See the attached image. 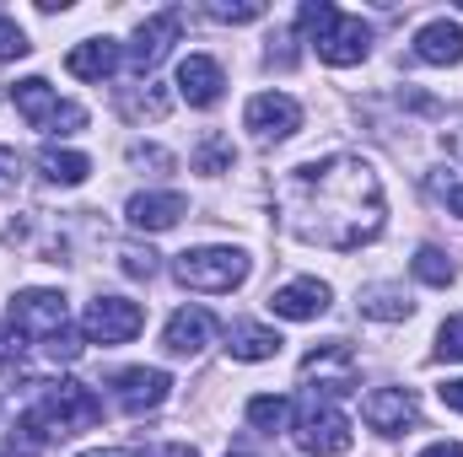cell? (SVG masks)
Wrapping results in <instances>:
<instances>
[{"mask_svg": "<svg viewBox=\"0 0 463 457\" xmlns=\"http://www.w3.org/2000/svg\"><path fill=\"white\" fill-rule=\"evenodd\" d=\"M280 210L302 242H318L335 253H355V247L377 242L383 221H388L377 167L361 156H345V151L291 167L280 183Z\"/></svg>", "mask_w": 463, "mask_h": 457, "instance_id": "6da1fadb", "label": "cell"}, {"mask_svg": "<svg viewBox=\"0 0 463 457\" xmlns=\"http://www.w3.org/2000/svg\"><path fill=\"white\" fill-rule=\"evenodd\" d=\"M11 334L49 350L54 360H76L81 355V340L71 334V302L60 291H22V296H11Z\"/></svg>", "mask_w": 463, "mask_h": 457, "instance_id": "7a4b0ae2", "label": "cell"}, {"mask_svg": "<svg viewBox=\"0 0 463 457\" xmlns=\"http://www.w3.org/2000/svg\"><path fill=\"white\" fill-rule=\"evenodd\" d=\"M297 27L313 38V49H318L324 65H361V60L372 54V27H366L361 16H345V11L329 5V0H307V5L297 11Z\"/></svg>", "mask_w": 463, "mask_h": 457, "instance_id": "3957f363", "label": "cell"}, {"mask_svg": "<svg viewBox=\"0 0 463 457\" xmlns=\"http://www.w3.org/2000/svg\"><path fill=\"white\" fill-rule=\"evenodd\" d=\"M248 253L242 247H189V253H178V264H173V275H178V285L184 291H205V296H222V291H237L242 280H248Z\"/></svg>", "mask_w": 463, "mask_h": 457, "instance_id": "277c9868", "label": "cell"}, {"mask_svg": "<svg viewBox=\"0 0 463 457\" xmlns=\"http://www.w3.org/2000/svg\"><path fill=\"white\" fill-rule=\"evenodd\" d=\"M11 103H16V114L27 118L33 129H43V135H76V129L87 124V108L60 103V98H54V87H49L43 76L16 81V87H11Z\"/></svg>", "mask_w": 463, "mask_h": 457, "instance_id": "5b68a950", "label": "cell"}, {"mask_svg": "<svg viewBox=\"0 0 463 457\" xmlns=\"http://www.w3.org/2000/svg\"><path fill=\"white\" fill-rule=\"evenodd\" d=\"M291 436L307 457H340L350 452V420L335 409V398H307L291 420Z\"/></svg>", "mask_w": 463, "mask_h": 457, "instance_id": "8992f818", "label": "cell"}, {"mask_svg": "<svg viewBox=\"0 0 463 457\" xmlns=\"http://www.w3.org/2000/svg\"><path fill=\"white\" fill-rule=\"evenodd\" d=\"M140 329H146V312H140V302H129V296H98V302L87 307V318H81L87 344H129Z\"/></svg>", "mask_w": 463, "mask_h": 457, "instance_id": "52a82bcc", "label": "cell"}, {"mask_svg": "<svg viewBox=\"0 0 463 457\" xmlns=\"http://www.w3.org/2000/svg\"><path fill=\"white\" fill-rule=\"evenodd\" d=\"M302 382H318L324 398H345L350 387H355V355H350V344L329 340V344H318V350H307L302 355Z\"/></svg>", "mask_w": 463, "mask_h": 457, "instance_id": "ba28073f", "label": "cell"}, {"mask_svg": "<svg viewBox=\"0 0 463 457\" xmlns=\"http://www.w3.org/2000/svg\"><path fill=\"white\" fill-rule=\"evenodd\" d=\"M242 124H248L259 140H291V135L302 129V103L286 98V92H259V98H248Z\"/></svg>", "mask_w": 463, "mask_h": 457, "instance_id": "9c48e42d", "label": "cell"}, {"mask_svg": "<svg viewBox=\"0 0 463 457\" xmlns=\"http://www.w3.org/2000/svg\"><path fill=\"white\" fill-rule=\"evenodd\" d=\"M178 33H184V11H156V16H146L140 22V33H135V43L124 49V60H129V70H151V65H162L167 60V49L178 43Z\"/></svg>", "mask_w": 463, "mask_h": 457, "instance_id": "30bf717a", "label": "cell"}, {"mask_svg": "<svg viewBox=\"0 0 463 457\" xmlns=\"http://www.w3.org/2000/svg\"><path fill=\"white\" fill-rule=\"evenodd\" d=\"M167 393H173V377L156 371V366H129V371L114 377V398L124 415H151V409L167 404Z\"/></svg>", "mask_w": 463, "mask_h": 457, "instance_id": "8fae6325", "label": "cell"}, {"mask_svg": "<svg viewBox=\"0 0 463 457\" xmlns=\"http://www.w3.org/2000/svg\"><path fill=\"white\" fill-rule=\"evenodd\" d=\"M361 420H366L372 431H383V436H399V431H410V425L420 420V404H415L410 387H377V393H366Z\"/></svg>", "mask_w": 463, "mask_h": 457, "instance_id": "7c38bea8", "label": "cell"}, {"mask_svg": "<svg viewBox=\"0 0 463 457\" xmlns=\"http://www.w3.org/2000/svg\"><path fill=\"white\" fill-rule=\"evenodd\" d=\"M269 312L286 318V323H313V318L329 312V285L313 280V275H302V280H291V285H280L269 296Z\"/></svg>", "mask_w": 463, "mask_h": 457, "instance_id": "4fadbf2b", "label": "cell"}, {"mask_svg": "<svg viewBox=\"0 0 463 457\" xmlns=\"http://www.w3.org/2000/svg\"><path fill=\"white\" fill-rule=\"evenodd\" d=\"M222 87H227V76H222L216 60L189 54V60L178 65V98H184L189 108H216V103H222Z\"/></svg>", "mask_w": 463, "mask_h": 457, "instance_id": "5bb4252c", "label": "cell"}, {"mask_svg": "<svg viewBox=\"0 0 463 457\" xmlns=\"http://www.w3.org/2000/svg\"><path fill=\"white\" fill-rule=\"evenodd\" d=\"M211 312L205 307H184V312H173L167 318V329H162V350L167 355H184V360H194L205 344H211Z\"/></svg>", "mask_w": 463, "mask_h": 457, "instance_id": "9a60e30c", "label": "cell"}, {"mask_svg": "<svg viewBox=\"0 0 463 457\" xmlns=\"http://www.w3.org/2000/svg\"><path fill=\"white\" fill-rule=\"evenodd\" d=\"M184 216H189V200L184 194H135L124 205V221L135 231H167V227H178Z\"/></svg>", "mask_w": 463, "mask_h": 457, "instance_id": "2e32d148", "label": "cell"}, {"mask_svg": "<svg viewBox=\"0 0 463 457\" xmlns=\"http://www.w3.org/2000/svg\"><path fill=\"white\" fill-rule=\"evenodd\" d=\"M118 65H124V49H118L114 38H87V43H76L65 54V70L81 76V81H109Z\"/></svg>", "mask_w": 463, "mask_h": 457, "instance_id": "e0dca14e", "label": "cell"}, {"mask_svg": "<svg viewBox=\"0 0 463 457\" xmlns=\"http://www.w3.org/2000/svg\"><path fill=\"white\" fill-rule=\"evenodd\" d=\"M415 60H426V65H458L463 60V27L448 22V16L426 22V27L415 33Z\"/></svg>", "mask_w": 463, "mask_h": 457, "instance_id": "ac0fdd59", "label": "cell"}, {"mask_svg": "<svg viewBox=\"0 0 463 457\" xmlns=\"http://www.w3.org/2000/svg\"><path fill=\"white\" fill-rule=\"evenodd\" d=\"M280 334L264 323H227V355L232 360H275L280 355Z\"/></svg>", "mask_w": 463, "mask_h": 457, "instance_id": "d6986e66", "label": "cell"}, {"mask_svg": "<svg viewBox=\"0 0 463 457\" xmlns=\"http://www.w3.org/2000/svg\"><path fill=\"white\" fill-rule=\"evenodd\" d=\"M355 307H361V318H377V323H404L415 312V302H410L404 285H361Z\"/></svg>", "mask_w": 463, "mask_h": 457, "instance_id": "ffe728a7", "label": "cell"}, {"mask_svg": "<svg viewBox=\"0 0 463 457\" xmlns=\"http://www.w3.org/2000/svg\"><path fill=\"white\" fill-rule=\"evenodd\" d=\"M38 173H43L49 183H60V189H76V183H87L92 162H87L81 151H60V145H43V151H38Z\"/></svg>", "mask_w": 463, "mask_h": 457, "instance_id": "44dd1931", "label": "cell"}, {"mask_svg": "<svg viewBox=\"0 0 463 457\" xmlns=\"http://www.w3.org/2000/svg\"><path fill=\"white\" fill-rule=\"evenodd\" d=\"M286 420H291V404H286L280 393H259V398H248V425H253V431L275 436V431H286Z\"/></svg>", "mask_w": 463, "mask_h": 457, "instance_id": "7402d4cb", "label": "cell"}, {"mask_svg": "<svg viewBox=\"0 0 463 457\" xmlns=\"http://www.w3.org/2000/svg\"><path fill=\"white\" fill-rule=\"evenodd\" d=\"M129 118H167V108H173V98L162 92V87H151L146 81V92H124V103H118Z\"/></svg>", "mask_w": 463, "mask_h": 457, "instance_id": "603a6c76", "label": "cell"}, {"mask_svg": "<svg viewBox=\"0 0 463 457\" xmlns=\"http://www.w3.org/2000/svg\"><path fill=\"white\" fill-rule=\"evenodd\" d=\"M415 275H420L426 285H453V258L426 242V247H415Z\"/></svg>", "mask_w": 463, "mask_h": 457, "instance_id": "cb8c5ba5", "label": "cell"}, {"mask_svg": "<svg viewBox=\"0 0 463 457\" xmlns=\"http://www.w3.org/2000/svg\"><path fill=\"white\" fill-rule=\"evenodd\" d=\"M118 269H124L129 280H151V275H156V253H151V247L124 242V247H118Z\"/></svg>", "mask_w": 463, "mask_h": 457, "instance_id": "d4e9b609", "label": "cell"}, {"mask_svg": "<svg viewBox=\"0 0 463 457\" xmlns=\"http://www.w3.org/2000/svg\"><path fill=\"white\" fill-rule=\"evenodd\" d=\"M437 360H463V312H453L442 329H437Z\"/></svg>", "mask_w": 463, "mask_h": 457, "instance_id": "484cf974", "label": "cell"}, {"mask_svg": "<svg viewBox=\"0 0 463 457\" xmlns=\"http://www.w3.org/2000/svg\"><path fill=\"white\" fill-rule=\"evenodd\" d=\"M205 11H211L216 22H259V16H264V0H237V5H232V0H211Z\"/></svg>", "mask_w": 463, "mask_h": 457, "instance_id": "4316f807", "label": "cell"}, {"mask_svg": "<svg viewBox=\"0 0 463 457\" xmlns=\"http://www.w3.org/2000/svg\"><path fill=\"white\" fill-rule=\"evenodd\" d=\"M194 167H200V173H227V167H232V145L222 140V135H211V140L200 145V156H194Z\"/></svg>", "mask_w": 463, "mask_h": 457, "instance_id": "83f0119b", "label": "cell"}, {"mask_svg": "<svg viewBox=\"0 0 463 457\" xmlns=\"http://www.w3.org/2000/svg\"><path fill=\"white\" fill-rule=\"evenodd\" d=\"M33 43H27V33L11 22V16H0V60H22Z\"/></svg>", "mask_w": 463, "mask_h": 457, "instance_id": "f1b7e54d", "label": "cell"}, {"mask_svg": "<svg viewBox=\"0 0 463 457\" xmlns=\"http://www.w3.org/2000/svg\"><path fill=\"white\" fill-rule=\"evenodd\" d=\"M129 162H135V167H162V173L173 167V156H167V151H156V145H146V140H135V145H129Z\"/></svg>", "mask_w": 463, "mask_h": 457, "instance_id": "f546056e", "label": "cell"}, {"mask_svg": "<svg viewBox=\"0 0 463 457\" xmlns=\"http://www.w3.org/2000/svg\"><path fill=\"white\" fill-rule=\"evenodd\" d=\"M16 183H22V156L11 145H0V194H11Z\"/></svg>", "mask_w": 463, "mask_h": 457, "instance_id": "4dcf8cb0", "label": "cell"}, {"mask_svg": "<svg viewBox=\"0 0 463 457\" xmlns=\"http://www.w3.org/2000/svg\"><path fill=\"white\" fill-rule=\"evenodd\" d=\"M11 366H22V344L11 329H0V371H11Z\"/></svg>", "mask_w": 463, "mask_h": 457, "instance_id": "1f68e13d", "label": "cell"}, {"mask_svg": "<svg viewBox=\"0 0 463 457\" xmlns=\"http://www.w3.org/2000/svg\"><path fill=\"white\" fill-rule=\"evenodd\" d=\"M442 151H448V156H453V162H463V114L453 118V124H448V129H442Z\"/></svg>", "mask_w": 463, "mask_h": 457, "instance_id": "d6a6232c", "label": "cell"}, {"mask_svg": "<svg viewBox=\"0 0 463 457\" xmlns=\"http://www.w3.org/2000/svg\"><path fill=\"white\" fill-rule=\"evenodd\" d=\"M146 457H200L189 442H167V447H146Z\"/></svg>", "mask_w": 463, "mask_h": 457, "instance_id": "836d02e7", "label": "cell"}, {"mask_svg": "<svg viewBox=\"0 0 463 457\" xmlns=\"http://www.w3.org/2000/svg\"><path fill=\"white\" fill-rule=\"evenodd\" d=\"M437 393H442V404H448V409H458V415H463V377H458V382H442Z\"/></svg>", "mask_w": 463, "mask_h": 457, "instance_id": "e575fe53", "label": "cell"}, {"mask_svg": "<svg viewBox=\"0 0 463 457\" xmlns=\"http://www.w3.org/2000/svg\"><path fill=\"white\" fill-rule=\"evenodd\" d=\"M420 457H463V447L458 442H437V447H426Z\"/></svg>", "mask_w": 463, "mask_h": 457, "instance_id": "d590c367", "label": "cell"}, {"mask_svg": "<svg viewBox=\"0 0 463 457\" xmlns=\"http://www.w3.org/2000/svg\"><path fill=\"white\" fill-rule=\"evenodd\" d=\"M442 200H448V210H453V216H463V183H453V189H442Z\"/></svg>", "mask_w": 463, "mask_h": 457, "instance_id": "8d00e7d4", "label": "cell"}, {"mask_svg": "<svg viewBox=\"0 0 463 457\" xmlns=\"http://www.w3.org/2000/svg\"><path fill=\"white\" fill-rule=\"evenodd\" d=\"M81 457H135V452H118V447H103V452H81Z\"/></svg>", "mask_w": 463, "mask_h": 457, "instance_id": "74e56055", "label": "cell"}, {"mask_svg": "<svg viewBox=\"0 0 463 457\" xmlns=\"http://www.w3.org/2000/svg\"><path fill=\"white\" fill-rule=\"evenodd\" d=\"M227 457H248V452H227Z\"/></svg>", "mask_w": 463, "mask_h": 457, "instance_id": "f35d334b", "label": "cell"}, {"mask_svg": "<svg viewBox=\"0 0 463 457\" xmlns=\"http://www.w3.org/2000/svg\"><path fill=\"white\" fill-rule=\"evenodd\" d=\"M0 457H11V452H5V447H0Z\"/></svg>", "mask_w": 463, "mask_h": 457, "instance_id": "ab89813d", "label": "cell"}]
</instances>
